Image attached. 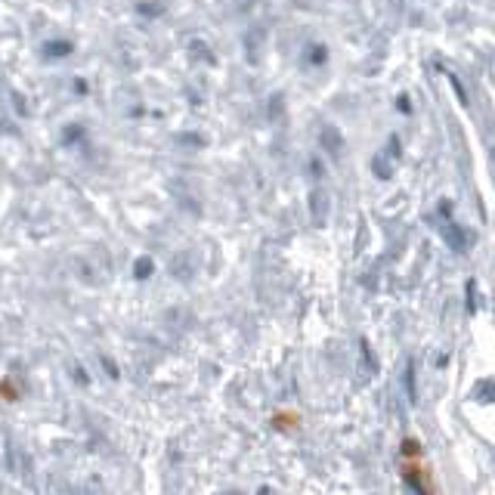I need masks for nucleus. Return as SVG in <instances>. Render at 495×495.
<instances>
[{
  "label": "nucleus",
  "mask_w": 495,
  "mask_h": 495,
  "mask_svg": "<svg viewBox=\"0 0 495 495\" xmlns=\"http://www.w3.org/2000/svg\"><path fill=\"white\" fill-rule=\"evenodd\" d=\"M399 474L412 486L415 495H437L433 489V477L428 468V458H424V449L415 437H406L399 443Z\"/></svg>",
  "instance_id": "f257e3e1"
},
{
  "label": "nucleus",
  "mask_w": 495,
  "mask_h": 495,
  "mask_svg": "<svg viewBox=\"0 0 495 495\" xmlns=\"http://www.w3.org/2000/svg\"><path fill=\"white\" fill-rule=\"evenodd\" d=\"M273 424H276L278 430H291L294 424H297V415H294V412H278V415L273 418Z\"/></svg>",
  "instance_id": "f03ea898"
}]
</instances>
